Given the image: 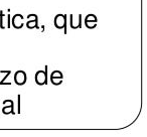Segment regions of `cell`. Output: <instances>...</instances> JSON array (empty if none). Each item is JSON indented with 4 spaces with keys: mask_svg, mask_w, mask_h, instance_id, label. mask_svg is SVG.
<instances>
[{
    "mask_svg": "<svg viewBox=\"0 0 147 137\" xmlns=\"http://www.w3.org/2000/svg\"><path fill=\"white\" fill-rule=\"evenodd\" d=\"M55 26L59 29L63 28V32L67 33V15L65 14H57L55 17Z\"/></svg>",
    "mask_w": 147,
    "mask_h": 137,
    "instance_id": "obj_1",
    "label": "cell"
},
{
    "mask_svg": "<svg viewBox=\"0 0 147 137\" xmlns=\"http://www.w3.org/2000/svg\"><path fill=\"white\" fill-rule=\"evenodd\" d=\"M3 104H4V107H3L2 109V113L5 115H8V114H15L14 112V103H13L12 100H5L4 102H3Z\"/></svg>",
    "mask_w": 147,
    "mask_h": 137,
    "instance_id": "obj_4",
    "label": "cell"
},
{
    "mask_svg": "<svg viewBox=\"0 0 147 137\" xmlns=\"http://www.w3.org/2000/svg\"><path fill=\"white\" fill-rule=\"evenodd\" d=\"M35 83L39 86L47 84V67H45V71H38L35 74Z\"/></svg>",
    "mask_w": 147,
    "mask_h": 137,
    "instance_id": "obj_2",
    "label": "cell"
},
{
    "mask_svg": "<svg viewBox=\"0 0 147 137\" xmlns=\"http://www.w3.org/2000/svg\"><path fill=\"white\" fill-rule=\"evenodd\" d=\"M10 73H11V71H7V72H6V76H5L4 78H3V80L1 81V82H0V85H3V84H4L5 80H6V79H7V77H8L9 75H10Z\"/></svg>",
    "mask_w": 147,
    "mask_h": 137,
    "instance_id": "obj_12",
    "label": "cell"
},
{
    "mask_svg": "<svg viewBox=\"0 0 147 137\" xmlns=\"http://www.w3.org/2000/svg\"><path fill=\"white\" fill-rule=\"evenodd\" d=\"M12 26L16 29H20L23 26V16L21 14H15L12 17Z\"/></svg>",
    "mask_w": 147,
    "mask_h": 137,
    "instance_id": "obj_6",
    "label": "cell"
},
{
    "mask_svg": "<svg viewBox=\"0 0 147 137\" xmlns=\"http://www.w3.org/2000/svg\"><path fill=\"white\" fill-rule=\"evenodd\" d=\"M14 82L18 86H23L26 83V74L24 71H17L14 74Z\"/></svg>",
    "mask_w": 147,
    "mask_h": 137,
    "instance_id": "obj_3",
    "label": "cell"
},
{
    "mask_svg": "<svg viewBox=\"0 0 147 137\" xmlns=\"http://www.w3.org/2000/svg\"><path fill=\"white\" fill-rule=\"evenodd\" d=\"M10 26V15H4L1 11L0 12V28L4 29L5 27L9 28Z\"/></svg>",
    "mask_w": 147,
    "mask_h": 137,
    "instance_id": "obj_5",
    "label": "cell"
},
{
    "mask_svg": "<svg viewBox=\"0 0 147 137\" xmlns=\"http://www.w3.org/2000/svg\"><path fill=\"white\" fill-rule=\"evenodd\" d=\"M17 100H18V109H17V113H20V95H18Z\"/></svg>",
    "mask_w": 147,
    "mask_h": 137,
    "instance_id": "obj_13",
    "label": "cell"
},
{
    "mask_svg": "<svg viewBox=\"0 0 147 137\" xmlns=\"http://www.w3.org/2000/svg\"><path fill=\"white\" fill-rule=\"evenodd\" d=\"M85 24L89 29H93L97 26V22H95V21H85Z\"/></svg>",
    "mask_w": 147,
    "mask_h": 137,
    "instance_id": "obj_9",
    "label": "cell"
},
{
    "mask_svg": "<svg viewBox=\"0 0 147 137\" xmlns=\"http://www.w3.org/2000/svg\"><path fill=\"white\" fill-rule=\"evenodd\" d=\"M85 21H95V22H97V21H98V19H97L96 15H94V14H89V15H87V17H86V19H85Z\"/></svg>",
    "mask_w": 147,
    "mask_h": 137,
    "instance_id": "obj_11",
    "label": "cell"
},
{
    "mask_svg": "<svg viewBox=\"0 0 147 137\" xmlns=\"http://www.w3.org/2000/svg\"><path fill=\"white\" fill-rule=\"evenodd\" d=\"M51 78H63V73H61V71H53Z\"/></svg>",
    "mask_w": 147,
    "mask_h": 137,
    "instance_id": "obj_10",
    "label": "cell"
},
{
    "mask_svg": "<svg viewBox=\"0 0 147 137\" xmlns=\"http://www.w3.org/2000/svg\"><path fill=\"white\" fill-rule=\"evenodd\" d=\"M26 26H27V28H29V29L38 28V18H35V19H31V20H28L26 22Z\"/></svg>",
    "mask_w": 147,
    "mask_h": 137,
    "instance_id": "obj_7",
    "label": "cell"
},
{
    "mask_svg": "<svg viewBox=\"0 0 147 137\" xmlns=\"http://www.w3.org/2000/svg\"><path fill=\"white\" fill-rule=\"evenodd\" d=\"M51 81L55 86H59L63 83V78H51Z\"/></svg>",
    "mask_w": 147,
    "mask_h": 137,
    "instance_id": "obj_8",
    "label": "cell"
}]
</instances>
